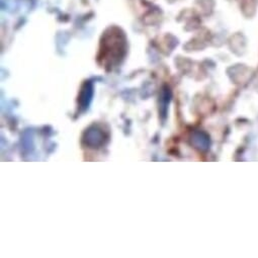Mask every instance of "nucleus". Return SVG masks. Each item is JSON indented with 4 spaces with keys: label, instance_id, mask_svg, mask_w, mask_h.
Listing matches in <instances>:
<instances>
[{
    "label": "nucleus",
    "instance_id": "1",
    "mask_svg": "<svg viewBox=\"0 0 258 258\" xmlns=\"http://www.w3.org/2000/svg\"><path fill=\"white\" fill-rule=\"evenodd\" d=\"M104 141V134L100 128L96 126H91L90 128L85 132L83 137V142L86 146L90 148H98L103 144Z\"/></svg>",
    "mask_w": 258,
    "mask_h": 258
},
{
    "label": "nucleus",
    "instance_id": "3",
    "mask_svg": "<svg viewBox=\"0 0 258 258\" xmlns=\"http://www.w3.org/2000/svg\"><path fill=\"white\" fill-rule=\"evenodd\" d=\"M192 143L200 150H208L210 147L209 137L203 132H196L192 135Z\"/></svg>",
    "mask_w": 258,
    "mask_h": 258
},
{
    "label": "nucleus",
    "instance_id": "2",
    "mask_svg": "<svg viewBox=\"0 0 258 258\" xmlns=\"http://www.w3.org/2000/svg\"><path fill=\"white\" fill-rule=\"evenodd\" d=\"M92 85L90 83H85L80 91V95L78 97V104L79 107L81 109H85L88 107L90 101H91V97H92Z\"/></svg>",
    "mask_w": 258,
    "mask_h": 258
}]
</instances>
